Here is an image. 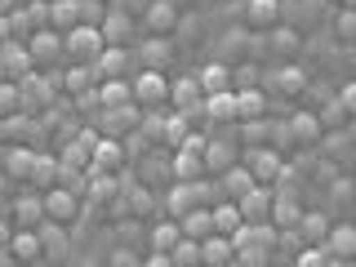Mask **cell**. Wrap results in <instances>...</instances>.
<instances>
[{
    "label": "cell",
    "instance_id": "cell-1",
    "mask_svg": "<svg viewBox=\"0 0 356 267\" xmlns=\"http://www.w3.org/2000/svg\"><path fill=\"white\" fill-rule=\"evenodd\" d=\"M103 49H107L103 27H76V31H67V58H72V63L94 67L98 58H103Z\"/></svg>",
    "mask_w": 356,
    "mask_h": 267
},
{
    "label": "cell",
    "instance_id": "cell-2",
    "mask_svg": "<svg viewBox=\"0 0 356 267\" xmlns=\"http://www.w3.org/2000/svg\"><path fill=\"white\" fill-rule=\"evenodd\" d=\"M22 85V103H27V116H36V111H44L54 103V94H58V76H40V72H31L27 81H18Z\"/></svg>",
    "mask_w": 356,
    "mask_h": 267
},
{
    "label": "cell",
    "instance_id": "cell-3",
    "mask_svg": "<svg viewBox=\"0 0 356 267\" xmlns=\"http://www.w3.org/2000/svg\"><path fill=\"white\" fill-rule=\"evenodd\" d=\"M245 165H250V174L259 178L263 187H276V183H281V174H285L281 152H272V147H250V152H245Z\"/></svg>",
    "mask_w": 356,
    "mask_h": 267
},
{
    "label": "cell",
    "instance_id": "cell-4",
    "mask_svg": "<svg viewBox=\"0 0 356 267\" xmlns=\"http://www.w3.org/2000/svg\"><path fill=\"white\" fill-rule=\"evenodd\" d=\"M0 67H5V81H27V76L36 72L31 44L27 40H5V49H0Z\"/></svg>",
    "mask_w": 356,
    "mask_h": 267
},
{
    "label": "cell",
    "instance_id": "cell-5",
    "mask_svg": "<svg viewBox=\"0 0 356 267\" xmlns=\"http://www.w3.org/2000/svg\"><path fill=\"white\" fill-rule=\"evenodd\" d=\"M44 218L67 227V222L81 218V196L72 192V187H54V192H44Z\"/></svg>",
    "mask_w": 356,
    "mask_h": 267
},
{
    "label": "cell",
    "instance_id": "cell-6",
    "mask_svg": "<svg viewBox=\"0 0 356 267\" xmlns=\"http://www.w3.org/2000/svg\"><path fill=\"white\" fill-rule=\"evenodd\" d=\"M170 81H165L161 72H143L138 81H134V98H138V107H161L165 98H170Z\"/></svg>",
    "mask_w": 356,
    "mask_h": 267
},
{
    "label": "cell",
    "instance_id": "cell-7",
    "mask_svg": "<svg viewBox=\"0 0 356 267\" xmlns=\"http://www.w3.org/2000/svg\"><path fill=\"white\" fill-rule=\"evenodd\" d=\"M170 103L178 111H200L205 107V85H200V76H178L174 89H170Z\"/></svg>",
    "mask_w": 356,
    "mask_h": 267
},
{
    "label": "cell",
    "instance_id": "cell-8",
    "mask_svg": "<svg viewBox=\"0 0 356 267\" xmlns=\"http://www.w3.org/2000/svg\"><path fill=\"white\" fill-rule=\"evenodd\" d=\"M31 44V58H36V67H44V63H54V58H67V36L63 31H36V36L27 40Z\"/></svg>",
    "mask_w": 356,
    "mask_h": 267
},
{
    "label": "cell",
    "instance_id": "cell-9",
    "mask_svg": "<svg viewBox=\"0 0 356 267\" xmlns=\"http://www.w3.org/2000/svg\"><path fill=\"white\" fill-rule=\"evenodd\" d=\"M245 222H272V205H276V187H254L245 200H236Z\"/></svg>",
    "mask_w": 356,
    "mask_h": 267
},
{
    "label": "cell",
    "instance_id": "cell-10",
    "mask_svg": "<svg viewBox=\"0 0 356 267\" xmlns=\"http://www.w3.org/2000/svg\"><path fill=\"white\" fill-rule=\"evenodd\" d=\"M40 254H44L40 227H22L18 236H9V259H14V263H36Z\"/></svg>",
    "mask_w": 356,
    "mask_h": 267
},
{
    "label": "cell",
    "instance_id": "cell-11",
    "mask_svg": "<svg viewBox=\"0 0 356 267\" xmlns=\"http://www.w3.org/2000/svg\"><path fill=\"white\" fill-rule=\"evenodd\" d=\"M205 120H209V125H232V120H241L236 89H232V94H209L205 98Z\"/></svg>",
    "mask_w": 356,
    "mask_h": 267
},
{
    "label": "cell",
    "instance_id": "cell-12",
    "mask_svg": "<svg viewBox=\"0 0 356 267\" xmlns=\"http://www.w3.org/2000/svg\"><path fill=\"white\" fill-rule=\"evenodd\" d=\"M18 222V227H44V192H27V196H18L14 200V214H9Z\"/></svg>",
    "mask_w": 356,
    "mask_h": 267
},
{
    "label": "cell",
    "instance_id": "cell-13",
    "mask_svg": "<svg viewBox=\"0 0 356 267\" xmlns=\"http://www.w3.org/2000/svg\"><path fill=\"white\" fill-rule=\"evenodd\" d=\"M254 187H263V183L250 174V165H245V161L232 165V170H222V196H227V200H245Z\"/></svg>",
    "mask_w": 356,
    "mask_h": 267
},
{
    "label": "cell",
    "instance_id": "cell-14",
    "mask_svg": "<svg viewBox=\"0 0 356 267\" xmlns=\"http://www.w3.org/2000/svg\"><path fill=\"white\" fill-rule=\"evenodd\" d=\"M303 214H307V209L298 205V196L276 187V205H272V222H276V227H281V232H294L298 222H303Z\"/></svg>",
    "mask_w": 356,
    "mask_h": 267
},
{
    "label": "cell",
    "instance_id": "cell-15",
    "mask_svg": "<svg viewBox=\"0 0 356 267\" xmlns=\"http://www.w3.org/2000/svg\"><path fill=\"white\" fill-rule=\"evenodd\" d=\"M200 263H205V267H227V263H236V245H232V236L214 232L209 241H200Z\"/></svg>",
    "mask_w": 356,
    "mask_h": 267
},
{
    "label": "cell",
    "instance_id": "cell-16",
    "mask_svg": "<svg viewBox=\"0 0 356 267\" xmlns=\"http://www.w3.org/2000/svg\"><path fill=\"white\" fill-rule=\"evenodd\" d=\"M31 192H54L63 183V161L58 156H36V170H31Z\"/></svg>",
    "mask_w": 356,
    "mask_h": 267
},
{
    "label": "cell",
    "instance_id": "cell-17",
    "mask_svg": "<svg viewBox=\"0 0 356 267\" xmlns=\"http://www.w3.org/2000/svg\"><path fill=\"white\" fill-rule=\"evenodd\" d=\"M143 27H147L152 36H170V31L178 27V9H174V0H156L147 14H143Z\"/></svg>",
    "mask_w": 356,
    "mask_h": 267
},
{
    "label": "cell",
    "instance_id": "cell-18",
    "mask_svg": "<svg viewBox=\"0 0 356 267\" xmlns=\"http://www.w3.org/2000/svg\"><path fill=\"white\" fill-rule=\"evenodd\" d=\"M281 18V0H245V22L254 31H272Z\"/></svg>",
    "mask_w": 356,
    "mask_h": 267
},
{
    "label": "cell",
    "instance_id": "cell-19",
    "mask_svg": "<svg viewBox=\"0 0 356 267\" xmlns=\"http://www.w3.org/2000/svg\"><path fill=\"white\" fill-rule=\"evenodd\" d=\"M98 107H103V111L138 107V98H134V85H125V81H103V89H98Z\"/></svg>",
    "mask_w": 356,
    "mask_h": 267
},
{
    "label": "cell",
    "instance_id": "cell-20",
    "mask_svg": "<svg viewBox=\"0 0 356 267\" xmlns=\"http://www.w3.org/2000/svg\"><path fill=\"white\" fill-rule=\"evenodd\" d=\"M120 165H125V147H120V138H103L94 147V170H89V174H116Z\"/></svg>",
    "mask_w": 356,
    "mask_h": 267
},
{
    "label": "cell",
    "instance_id": "cell-21",
    "mask_svg": "<svg viewBox=\"0 0 356 267\" xmlns=\"http://www.w3.org/2000/svg\"><path fill=\"white\" fill-rule=\"evenodd\" d=\"M196 76H200V85H205V98L209 94H232V85H236V76L227 72V63H205Z\"/></svg>",
    "mask_w": 356,
    "mask_h": 267
},
{
    "label": "cell",
    "instance_id": "cell-22",
    "mask_svg": "<svg viewBox=\"0 0 356 267\" xmlns=\"http://www.w3.org/2000/svg\"><path fill=\"white\" fill-rule=\"evenodd\" d=\"M192 209H205L200 205V192H196V183H174V192H170V218L183 222Z\"/></svg>",
    "mask_w": 356,
    "mask_h": 267
},
{
    "label": "cell",
    "instance_id": "cell-23",
    "mask_svg": "<svg viewBox=\"0 0 356 267\" xmlns=\"http://www.w3.org/2000/svg\"><path fill=\"white\" fill-rule=\"evenodd\" d=\"M125 67H129V49H125V44H107L103 58L94 63V76H103V81H120Z\"/></svg>",
    "mask_w": 356,
    "mask_h": 267
},
{
    "label": "cell",
    "instance_id": "cell-24",
    "mask_svg": "<svg viewBox=\"0 0 356 267\" xmlns=\"http://www.w3.org/2000/svg\"><path fill=\"white\" fill-rule=\"evenodd\" d=\"M209 170V161L200 152H174V178L178 183H200Z\"/></svg>",
    "mask_w": 356,
    "mask_h": 267
},
{
    "label": "cell",
    "instance_id": "cell-25",
    "mask_svg": "<svg viewBox=\"0 0 356 267\" xmlns=\"http://www.w3.org/2000/svg\"><path fill=\"white\" fill-rule=\"evenodd\" d=\"M129 31H134V14L116 5V9L107 14V22H103V40H107V44H125Z\"/></svg>",
    "mask_w": 356,
    "mask_h": 267
},
{
    "label": "cell",
    "instance_id": "cell-26",
    "mask_svg": "<svg viewBox=\"0 0 356 267\" xmlns=\"http://www.w3.org/2000/svg\"><path fill=\"white\" fill-rule=\"evenodd\" d=\"M178 241H183V222H178V218L156 222V227H152V254H174Z\"/></svg>",
    "mask_w": 356,
    "mask_h": 267
},
{
    "label": "cell",
    "instance_id": "cell-27",
    "mask_svg": "<svg viewBox=\"0 0 356 267\" xmlns=\"http://www.w3.org/2000/svg\"><path fill=\"white\" fill-rule=\"evenodd\" d=\"M36 147H9L5 152V174L9 178H31V170H36Z\"/></svg>",
    "mask_w": 356,
    "mask_h": 267
},
{
    "label": "cell",
    "instance_id": "cell-28",
    "mask_svg": "<svg viewBox=\"0 0 356 267\" xmlns=\"http://www.w3.org/2000/svg\"><path fill=\"white\" fill-rule=\"evenodd\" d=\"M214 209H192V214H187L183 218V236L187 241H209V236H214Z\"/></svg>",
    "mask_w": 356,
    "mask_h": 267
},
{
    "label": "cell",
    "instance_id": "cell-29",
    "mask_svg": "<svg viewBox=\"0 0 356 267\" xmlns=\"http://www.w3.org/2000/svg\"><path fill=\"white\" fill-rule=\"evenodd\" d=\"M138 63H143V72H161V67L170 63V40H165V36H152V40H143V49H138Z\"/></svg>",
    "mask_w": 356,
    "mask_h": 267
},
{
    "label": "cell",
    "instance_id": "cell-30",
    "mask_svg": "<svg viewBox=\"0 0 356 267\" xmlns=\"http://www.w3.org/2000/svg\"><path fill=\"white\" fill-rule=\"evenodd\" d=\"M325 250L334 254V259H356V227H352V222H339V227L330 232Z\"/></svg>",
    "mask_w": 356,
    "mask_h": 267
},
{
    "label": "cell",
    "instance_id": "cell-31",
    "mask_svg": "<svg viewBox=\"0 0 356 267\" xmlns=\"http://www.w3.org/2000/svg\"><path fill=\"white\" fill-rule=\"evenodd\" d=\"M214 227L222 232V236H236V232L245 227V214L236 200H222V205H214Z\"/></svg>",
    "mask_w": 356,
    "mask_h": 267
},
{
    "label": "cell",
    "instance_id": "cell-32",
    "mask_svg": "<svg viewBox=\"0 0 356 267\" xmlns=\"http://www.w3.org/2000/svg\"><path fill=\"white\" fill-rule=\"evenodd\" d=\"M143 120V107H120V111H103V134L107 138H120V129L138 125Z\"/></svg>",
    "mask_w": 356,
    "mask_h": 267
},
{
    "label": "cell",
    "instance_id": "cell-33",
    "mask_svg": "<svg viewBox=\"0 0 356 267\" xmlns=\"http://www.w3.org/2000/svg\"><path fill=\"white\" fill-rule=\"evenodd\" d=\"M0 134H5L9 147H18L22 134H40V120H36V116H27V111H22V116H5V120H0Z\"/></svg>",
    "mask_w": 356,
    "mask_h": 267
},
{
    "label": "cell",
    "instance_id": "cell-34",
    "mask_svg": "<svg viewBox=\"0 0 356 267\" xmlns=\"http://www.w3.org/2000/svg\"><path fill=\"white\" fill-rule=\"evenodd\" d=\"M289 134H294V143H316L321 134H325V120H321V116H307V111H298V116L289 120Z\"/></svg>",
    "mask_w": 356,
    "mask_h": 267
},
{
    "label": "cell",
    "instance_id": "cell-35",
    "mask_svg": "<svg viewBox=\"0 0 356 267\" xmlns=\"http://www.w3.org/2000/svg\"><path fill=\"white\" fill-rule=\"evenodd\" d=\"M236 98H241V120L245 125H250V120H263V111H267L263 89H236Z\"/></svg>",
    "mask_w": 356,
    "mask_h": 267
},
{
    "label": "cell",
    "instance_id": "cell-36",
    "mask_svg": "<svg viewBox=\"0 0 356 267\" xmlns=\"http://www.w3.org/2000/svg\"><path fill=\"white\" fill-rule=\"evenodd\" d=\"M298 232H303V241H307V245H325L334 227H330V218H325V214H303Z\"/></svg>",
    "mask_w": 356,
    "mask_h": 267
},
{
    "label": "cell",
    "instance_id": "cell-37",
    "mask_svg": "<svg viewBox=\"0 0 356 267\" xmlns=\"http://www.w3.org/2000/svg\"><path fill=\"white\" fill-rule=\"evenodd\" d=\"M22 111H27V103H22V85L5 81V85H0V120H5V116H22Z\"/></svg>",
    "mask_w": 356,
    "mask_h": 267
},
{
    "label": "cell",
    "instance_id": "cell-38",
    "mask_svg": "<svg viewBox=\"0 0 356 267\" xmlns=\"http://www.w3.org/2000/svg\"><path fill=\"white\" fill-rule=\"evenodd\" d=\"M89 81H94V67H85V63H72L63 72V89H72V94H89Z\"/></svg>",
    "mask_w": 356,
    "mask_h": 267
},
{
    "label": "cell",
    "instance_id": "cell-39",
    "mask_svg": "<svg viewBox=\"0 0 356 267\" xmlns=\"http://www.w3.org/2000/svg\"><path fill=\"white\" fill-rule=\"evenodd\" d=\"M272 85H276V89H285V94H303V89H307V76H303V72H298V67H294V63H285V67H281V72H276V76H272Z\"/></svg>",
    "mask_w": 356,
    "mask_h": 267
},
{
    "label": "cell",
    "instance_id": "cell-40",
    "mask_svg": "<svg viewBox=\"0 0 356 267\" xmlns=\"http://www.w3.org/2000/svg\"><path fill=\"white\" fill-rule=\"evenodd\" d=\"M205 161H209V170H232V165H241V161H236V152H232V143H222V138L209 143Z\"/></svg>",
    "mask_w": 356,
    "mask_h": 267
},
{
    "label": "cell",
    "instance_id": "cell-41",
    "mask_svg": "<svg viewBox=\"0 0 356 267\" xmlns=\"http://www.w3.org/2000/svg\"><path fill=\"white\" fill-rule=\"evenodd\" d=\"M170 259H174V267H200V241H187V236H183Z\"/></svg>",
    "mask_w": 356,
    "mask_h": 267
},
{
    "label": "cell",
    "instance_id": "cell-42",
    "mask_svg": "<svg viewBox=\"0 0 356 267\" xmlns=\"http://www.w3.org/2000/svg\"><path fill=\"white\" fill-rule=\"evenodd\" d=\"M325 263H330V250H325V245H307V250L294 259V267H325Z\"/></svg>",
    "mask_w": 356,
    "mask_h": 267
},
{
    "label": "cell",
    "instance_id": "cell-43",
    "mask_svg": "<svg viewBox=\"0 0 356 267\" xmlns=\"http://www.w3.org/2000/svg\"><path fill=\"white\" fill-rule=\"evenodd\" d=\"M272 49H276V54H294V49H298V36H294L289 27H272Z\"/></svg>",
    "mask_w": 356,
    "mask_h": 267
},
{
    "label": "cell",
    "instance_id": "cell-44",
    "mask_svg": "<svg viewBox=\"0 0 356 267\" xmlns=\"http://www.w3.org/2000/svg\"><path fill=\"white\" fill-rule=\"evenodd\" d=\"M339 36L356 40V9H343V14H339Z\"/></svg>",
    "mask_w": 356,
    "mask_h": 267
},
{
    "label": "cell",
    "instance_id": "cell-45",
    "mask_svg": "<svg viewBox=\"0 0 356 267\" xmlns=\"http://www.w3.org/2000/svg\"><path fill=\"white\" fill-rule=\"evenodd\" d=\"M259 81H263L259 67H241L236 72V89H259Z\"/></svg>",
    "mask_w": 356,
    "mask_h": 267
},
{
    "label": "cell",
    "instance_id": "cell-46",
    "mask_svg": "<svg viewBox=\"0 0 356 267\" xmlns=\"http://www.w3.org/2000/svg\"><path fill=\"white\" fill-rule=\"evenodd\" d=\"M339 103H343V107H348V116H356V81L339 89Z\"/></svg>",
    "mask_w": 356,
    "mask_h": 267
},
{
    "label": "cell",
    "instance_id": "cell-47",
    "mask_svg": "<svg viewBox=\"0 0 356 267\" xmlns=\"http://www.w3.org/2000/svg\"><path fill=\"white\" fill-rule=\"evenodd\" d=\"M152 5H156V0H120V9H129L134 18H138V14H147Z\"/></svg>",
    "mask_w": 356,
    "mask_h": 267
},
{
    "label": "cell",
    "instance_id": "cell-48",
    "mask_svg": "<svg viewBox=\"0 0 356 267\" xmlns=\"http://www.w3.org/2000/svg\"><path fill=\"white\" fill-rule=\"evenodd\" d=\"M107 267H143V263H138V259H134V254H125V250H120V254H116V259H111Z\"/></svg>",
    "mask_w": 356,
    "mask_h": 267
},
{
    "label": "cell",
    "instance_id": "cell-49",
    "mask_svg": "<svg viewBox=\"0 0 356 267\" xmlns=\"http://www.w3.org/2000/svg\"><path fill=\"white\" fill-rule=\"evenodd\" d=\"M143 267H174V259H170V254H147V263H143Z\"/></svg>",
    "mask_w": 356,
    "mask_h": 267
},
{
    "label": "cell",
    "instance_id": "cell-50",
    "mask_svg": "<svg viewBox=\"0 0 356 267\" xmlns=\"http://www.w3.org/2000/svg\"><path fill=\"white\" fill-rule=\"evenodd\" d=\"M325 267H356V259H334V254H330V263Z\"/></svg>",
    "mask_w": 356,
    "mask_h": 267
},
{
    "label": "cell",
    "instance_id": "cell-51",
    "mask_svg": "<svg viewBox=\"0 0 356 267\" xmlns=\"http://www.w3.org/2000/svg\"><path fill=\"white\" fill-rule=\"evenodd\" d=\"M0 9H5V14H18V0H0Z\"/></svg>",
    "mask_w": 356,
    "mask_h": 267
},
{
    "label": "cell",
    "instance_id": "cell-52",
    "mask_svg": "<svg viewBox=\"0 0 356 267\" xmlns=\"http://www.w3.org/2000/svg\"><path fill=\"white\" fill-rule=\"evenodd\" d=\"M348 9H356V0H348Z\"/></svg>",
    "mask_w": 356,
    "mask_h": 267
},
{
    "label": "cell",
    "instance_id": "cell-53",
    "mask_svg": "<svg viewBox=\"0 0 356 267\" xmlns=\"http://www.w3.org/2000/svg\"><path fill=\"white\" fill-rule=\"evenodd\" d=\"M285 267H294V263H285Z\"/></svg>",
    "mask_w": 356,
    "mask_h": 267
}]
</instances>
